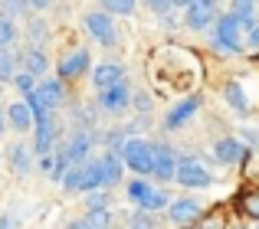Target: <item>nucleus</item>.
Wrapping results in <instances>:
<instances>
[{
    "label": "nucleus",
    "instance_id": "c756f323",
    "mask_svg": "<svg viewBox=\"0 0 259 229\" xmlns=\"http://www.w3.org/2000/svg\"><path fill=\"white\" fill-rule=\"evenodd\" d=\"M0 7L7 17H20L23 10H30V0H0Z\"/></svg>",
    "mask_w": 259,
    "mask_h": 229
},
{
    "label": "nucleus",
    "instance_id": "4c0bfd02",
    "mask_svg": "<svg viewBox=\"0 0 259 229\" xmlns=\"http://www.w3.org/2000/svg\"><path fill=\"white\" fill-rule=\"evenodd\" d=\"M66 229H92V226H89V223H85V219H72V223H69V226H66Z\"/></svg>",
    "mask_w": 259,
    "mask_h": 229
},
{
    "label": "nucleus",
    "instance_id": "5701e85b",
    "mask_svg": "<svg viewBox=\"0 0 259 229\" xmlns=\"http://www.w3.org/2000/svg\"><path fill=\"white\" fill-rule=\"evenodd\" d=\"M13 43H17V23H13V17L0 13V46H4V49H10Z\"/></svg>",
    "mask_w": 259,
    "mask_h": 229
},
{
    "label": "nucleus",
    "instance_id": "393cba45",
    "mask_svg": "<svg viewBox=\"0 0 259 229\" xmlns=\"http://www.w3.org/2000/svg\"><path fill=\"white\" fill-rule=\"evenodd\" d=\"M148 193H151V187L145 184V180H132V184H128V200H132V203H145L148 200Z\"/></svg>",
    "mask_w": 259,
    "mask_h": 229
},
{
    "label": "nucleus",
    "instance_id": "4468645a",
    "mask_svg": "<svg viewBox=\"0 0 259 229\" xmlns=\"http://www.w3.org/2000/svg\"><path fill=\"white\" fill-rule=\"evenodd\" d=\"M174 170H177L174 151H171V147H164V144H154V174H151V177L174 180Z\"/></svg>",
    "mask_w": 259,
    "mask_h": 229
},
{
    "label": "nucleus",
    "instance_id": "20e7f679",
    "mask_svg": "<svg viewBox=\"0 0 259 229\" xmlns=\"http://www.w3.org/2000/svg\"><path fill=\"white\" fill-rule=\"evenodd\" d=\"M85 30L92 33V36L99 39L102 46H115V43H118V30H115V20H112V13H105V10H92V13H85Z\"/></svg>",
    "mask_w": 259,
    "mask_h": 229
},
{
    "label": "nucleus",
    "instance_id": "bb28decb",
    "mask_svg": "<svg viewBox=\"0 0 259 229\" xmlns=\"http://www.w3.org/2000/svg\"><path fill=\"white\" fill-rule=\"evenodd\" d=\"M135 4L138 0H102V7H105V13H118V17H125V13L135 10Z\"/></svg>",
    "mask_w": 259,
    "mask_h": 229
},
{
    "label": "nucleus",
    "instance_id": "4be33fe9",
    "mask_svg": "<svg viewBox=\"0 0 259 229\" xmlns=\"http://www.w3.org/2000/svg\"><path fill=\"white\" fill-rule=\"evenodd\" d=\"M102 167H105V184H118L121 180V157L118 154H102Z\"/></svg>",
    "mask_w": 259,
    "mask_h": 229
},
{
    "label": "nucleus",
    "instance_id": "423d86ee",
    "mask_svg": "<svg viewBox=\"0 0 259 229\" xmlns=\"http://www.w3.org/2000/svg\"><path fill=\"white\" fill-rule=\"evenodd\" d=\"M33 95L39 98V102L46 105V108H59V105L66 102V89H63V79H43V82L33 89Z\"/></svg>",
    "mask_w": 259,
    "mask_h": 229
},
{
    "label": "nucleus",
    "instance_id": "ea45409f",
    "mask_svg": "<svg viewBox=\"0 0 259 229\" xmlns=\"http://www.w3.org/2000/svg\"><path fill=\"white\" fill-rule=\"evenodd\" d=\"M0 229H13V216H0Z\"/></svg>",
    "mask_w": 259,
    "mask_h": 229
},
{
    "label": "nucleus",
    "instance_id": "2f4dec72",
    "mask_svg": "<svg viewBox=\"0 0 259 229\" xmlns=\"http://www.w3.org/2000/svg\"><path fill=\"white\" fill-rule=\"evenodd\" d=\"M85 203H89V210H108V193H95L92 190Z\"/></svg>",
    "mask_w": 259,
    "mask_h": 229
},
{
    "label": "nucleus",
    "instance_id": "a211bd4d",
    "mask_svg": "<svg viewBox=\"0 0 259 229\" xmlns=\"http://www.w3.org/2000/svg\"><path fill=\"white\" fill-rule=\"evenodd\" d=\"M99 187H108L105 184V167H102V157L95 160H85L82 164V190H99Z\"/></svg>",
    "mask_w": 259,
    "mask_h": 229
},
{
    "label": "nucleus",
    "instance_id": "a878e982",
    "mask_svg": "<svg viewBox=\"0 0 259 229\" xmlns=\"http://www.w3.org/2000/svg\"><path fill=\"white\" fill-rule=\"evenodd\" d=\"M63 187L66 190H82V164L69 167V170L63 174Z\"/></svg>",
    "mask_w": 259,
    "mask_h": 229
},
{
    "label": "nucleus",
    "instance_id": "7ed1b4c3",
    "mask_svg": "<svg viewBox=\"0 0 259 229\" xmlns=\"http://www.w3.org/2000/svg\"><path fill=\"white\" fill-rule=\"evenodd\" d=\"M174 180L181 187H190V190H203L210 187V170L200 164V160H177V170H174Z\"/></svg>",
    "mask_w": 259,
    "mask_h": 229
},
{
    "label": "nucleus",
    "instance_id": "c9c22d12",
    "mask_svg": "<svg viewBox=\"0 0 259 229\" xmlns=\"http://www.w3.org/2000/svg\"><path fill=\"white\" fill-rule=\"evenodd\" d=\"M135 108H138V111H151V98H148L145 92H141V95H135Z\"/></svg>",
    "mask_w": 259,
    "mask_h": 229
},
{
    "label": "nucleus",
    "instance_id": "7c9ffc66",
    "mask_svg": "<svg viewBox=\"0 0 259 229\" xmlns=\"http://www.w3.org/2000/svg\"><path fill=\"white\" fill-rule=\"evenodd\" d=\"M13 85H17L23 95H30V92L36 89V85H33V76H30V72H17V76H13Z\"/></svg>",
    "mask_w": 259,
    "mask_h": 229
},
{
    "label": "nucleus",
    "instance_id": "72a5a7b5",
    "mask_svg": "<svg viewBox=\"0 0 259 229\" xmlns=\"http://www.w3.org/2000/svg\"><path fill=\"white\" fill-rule=\"evenodd\" d=\"M243 43H246V46H249L253 52H259V23H256V26H249V30H246V39H243Z\"/></svg>",
    "mask_w": 259,
    "mask_h": 229
},
{
    "label": "nucleus",
    "instance_id": "f257e3e1",
    "mask_svg": "<svg viewBox=\"0 0 259 229\" xmlns=\"http://www.w3.org/2000/svg\"><path fill=\"white\" fill-rule=\"evenodd\" d=\"M118 157L135 174H154V144L145 138H125V144L118 147Z\"/></svg>",
    "mask_w": 259,
    "mask_h": 229
},
{
    "label": "nucleus",
    "instance_id": "79ce46f5",
    "mask_svg": "<svg viewBox=\"0 0 259 229\" xmlns=\"http://www.w3.org/2000/svg\"><path fill=\"white\" fill-rule=\"evenodd\" d=\"M4 121H7V115H4V111H0V131H4V128H7V125H4Z\"/></svg>",
    "mask_w": 259,
    "mask_h": 229
},
{
    "label": "nucleus",
    "instance_id": "f704fd0d",
    "mask_svg": "<svg viewBox=\"0 0 259 229\" xmlns=\"http://www.w3.org/2000/svg\"><path fill=\"white\" fill-rule=\"evenodd\" d=\"M145 4H148V10H154V13H167L171 0H145Z\"/></svg>",
    "mask_w": 259,
    "mask_h": 229
},
{
    "label": "nucleus",
    "instance_id": "ddd939ff",
    "mask_svg": "<svg viewBox=\"0 0 259 229\" xmlns=\"http://www.w3.org/2000/svg\"><path fill=\"white\" fill-rule=\"evenodd\" d=\"M213 20H217V7L200 4V0H190V7H187V26L190 30H207Z\"/></svg>",
    "mask_w": 259,
    "mask_h": 229
},
{
    "label": "nucleus",
    "instance_id": "1a4fd4ad",
    "mask_svg": "<svg viewBox=\"0 0 259 229\" xmlns=\"http://www.w3.org/2000/svg\"><path fill=\"white\" fill-rule=\"evenodd\" d=\"M36 138H33V154H39V157H46V154H53V144H56V125H53V115L43 121H36Z\"/></svg>",
    "mask_w": 259,
    "mask_h": 229
},
{
    "label": "nucleus",
    "instance_id": "cd10ccee",
    "mask_svg": "<svg viewBox=\"0 0 259 229\" xmlns=\"http://www.w3.org/2000/svg\"><path fill=\"white\" fill-rule=\"evenodd\" d=\"M85 223L92 226V229H108L112 216H108V210H89V213H85Z\"/></svg>",
    "mask_w": 259,
    "mask_h": 229
},
{
    "label": "nucleus",
    "instance_id": "412c9836",
    "mask_svg": "<svg viewBox=\"0 0 259 229\" xmlns=\"http://www.w3.org/2000/svg\"><path fill=\"white\" fill-rule=\"evenodd\" d=\"M223 95H227V102L233 105V108L240 111V115H246V111H249L246 92H243V85H240V82H230V85H227V92H223Z\"/></svg>",
    "mask_w": 259,
    "mask_h": 229
},
{
    "label": "nucleus",
    "instance_id": "58836bf2",
    "mask_svg": "<svg viewBox=\"0 0 259 229\" xmlns=\"http://www.w3.org/2000/svg\"><path fill=\"white\" fill-rule=\"evenodd\" d=\"M197 229H220V219H207V223L197 226Z\"/></svg>",
    "mask_w": 259,
    "mask_h": 229
},
{
    "label": "nucleus",
    "instance_id": "6e6552de",
    "mask_svg": "<svg viewBox=\"0 0 259 229\" xmlns=\"http://www.w3.org/2000/svg\"><path fill=\"white\" fill-rule=\"evenodd\" d=\"M197 111H200V98H194V95H190V98H181V102H177L174 108L167 111L164 128H167V131H177V128H181L184 121H190Z\"/></svg>",
    "mask_w": 259,
    "mask_h": 229
},
{
    "label": "nucleus",
    "instance_id": "c85d7f7f",
    "mask_svg": "<svg viewBox=\"0 0 259 229\" xmlns=\"http://www.w3.org/2000/svg\"><path fill=\"white\" fill-rule=\"evenodd\" d=\"M171 200H167V193H161V190H151L148 193V200L141 203V210H148V213H154V210H161V206H167Z\"/></svg>",
    "mask_w": 259,
    "mask_h": 229
},
{
    "label": "nucleus",
    "instance_id": "473e14b6",
    "mask_svg": "<svg viewBox=\"0 0 259 229\" xmlns=\"http://www.w3.org/2000/svg\"><path fill=\"white\" fill-rule=\"evenodd\" d=\"M243 210L259 219V193H246V197H243Z\"/></svg>",
    "mask_w": 259,
    "mask_h": 229
},
{
    "label": "nucleus",
    "instance_id": "0eeeda50",
    "mask_svg": "<svg viewBox=\"0 0 259 229\" xmlns=\"http://www.w3.org/2000/svg\"><path fill=\"white\" fill-rule=\"evenodd\" d=\"M89 151H92V134H89V131H76V134L69 138V144L63 147V154H66V160H69V167L85 164V160H89Z\"/></svg>",
    "mask_w": 259,
    "mask_h": 229
},
{
    "label": "nucleus",
    "instance_id": "f8f14e48",
    "mask_svg": "<svg viewBox=\"0 0 259 229\" xmlns=\"http://www.w3.org/2000/svg\"><path fill=\"white\" fill-rule=\"evenodd\" d=\"M200 213H203V206L197 200H174L171 203V219L177 226H194L200 219Z\"/></svg>",
    "mask_w": 259,
    "mask_h": 229
},
{
    "label": "nucleus",
    "instance_id": "a19ab883",
    "mask_svg": "<svg viewBox=\"0 0 259 229\" xmlns=\"http://www.w3.org/2000/svg\"><path fill=\"white\" fill-rule=\"evenodd\" d=\"M171 7H184V10H187V7H190V0H171Z\"/></svg>",
    "mask_w": 259,
    "mask_h": 229
},
{
    "label": "nucleus",
    "instance_id": "2eb2a0df",
    "mask_svg": "<svg viewBox=\"0 0 259 229\" xmlns=\"http://www.w3.org/2000/svg\"><path fill=\"white\" fill-rule=\"evenodd\" d=\"M213 151H217V160H220V164H236V160H243L249 154V147L236 138H223V141H217Z\"/></svg>",
    "mask_w": 259,
    "mask_h": 229
},
{
    "label": "nucleus",
    "instance_id": "6ab92c4d",
    "mask_svg": "<svg viewBox=\"0 0 259 229\" xmlns=\"http://www.w3.org/2000/svg\"><path fill=\"white\" fill-rule=\"evenodd\" d=\"M46 69H50V63H46V52L36 49V46H30V49L20 56V72H30V76L36 79V76H43Z\"/></svg>",
    "mask_w": 259,
    "mask_h": 229
},
{
    "label": "nucleus",
    "instance_id": "37998d69",
    "mask_svg": "<svg viewBox=\"0 0 259 229\" xmlns=\"http://www.w3.org/2000/svg\"><path fill=\"white\" fill-rule=\"evenodd\" d=\"M0 95H4V79H0Z\"/></svg>",
    "mask_w": 259,
    "mask_h": 229
},
{
    "label": "nucleus",
    "instance_id": "c03bdc74",
    "mask_svg": "<svg viewBox=\"0 0 259 229\" xmlns=\"http://www.w3.org/2000/svg\"><path fill=\"white\" fill-rule=\"evenodd\" d=\"M233 229H246V226H233Z\"/></svg>",
    "mask_w": 259,
    "mask_h": 229
},
{
    "label": "nucleus",
    "instance_id": "9b49d317",
    "mask_svg": "<svg viewBox=\"0 0 259 229\" xmlns=\"http://www.w3.org/2000/svg\"><path fill=\"white\" fill-rule=\"evenodd\" d=\"M118 82H125V69H121L118 63H102V66H95L92 69V85L95 89H112V85H118Z\"/></svg>",
    "mask_w": 259,
    "mask_h": 229
},
{
    "label": "nucleus",
    "instance_id": "b1692460",
    "mask_svg": "<svg viewBox=\"0 0 259 229\" xmlns=\"http://www.w3.org/2000/svg\"><path fill=\"white\" fill-rule=\"evenodd\" d=\"M17 76V59H13V52L10 49H4V46H0V79H13Z\"/></svg>",
    "mask_w": 259,
    "mask_h": 229
},
{
    "label": "nucleus",
    "instance_id": "dca6fc26",
    "mask_svg": "<svg viewBox=\"0 0 259 229\" xmlns=\"http://www.w3.org/2000/svg\"><path fill=\"white\" fill-rule=\"evenodd\" d=\"M7 125L13 128V131H30L36 121H33V111H30V105L26 102H13V105H7Z\"/></svg>",
    "mask_w": 259,
    "mask_h": 229
},
{
    "label": "nucleus",
    "instance_id": "f03ea898",
    "mask_svg": "<svg viewBox=\"0 0 259 229\" xmlns=\"http://www.w3.org/2000/svg\"><path fill=\"white\" fill-rule=\"evenodd\" d=\"M246 30H243V23L233 17V13H223L220 20H217V36H213V46L223 52H243L246 49Z\"/></svg>",
    "mask_w": 259,
    "mask_h": 229
},
{
    "label": "nucleus",
    "instance_id": "f3484780",
    "mask_svg": "<svg viewBox=\"0 0 259 229\" xmlns=\"http://www.w3.org/2000/svg\"><path fill=\"white\" fill-rule=\"evenodd\" d=\"M230 13L243 23V30L259 23V4L256 0H230Z\"/></svg>",
    "mask_w": 259,
    "mask_h": 229
},
{
    "label": "nucleus",
    "instance_id": "e433bc0d",
    "mask_svg": "<svg viewBox=\"0 0 259 229\" xmlns=\"http://www.w3.org/2000/svg\"><path fill=\"white\" fill-rule=\"evenodd\" d=\"M50 4H53V0H30V7H33V10H46Z\"/></svg>",
    "mask_w": 259,
    "mask_h": 229
},
{
    "label": "nucleus",
    "instance_id": "39448f33",
    "mask_svg": "<svg viewBox=\"0 0 259 229\" xmlns=\"http://www.w3.org/2000/svg\"><path fill=\"white\" fill-rule=\"evenodd\" d=\"M128 105H132V89H128V82H118V85H112V89L99 92V108L108 111V115L125 111Z\"/></svg>",
    "mask_w": 259,
    "mask_h": 229
},
{
    "label": "nucleus",
    "instance_id": "9d476101",
    "mask_svg": "<svg viewBox=\"0 0 259 229\" xmlns=\"http://www.w3.org/2000/svg\"><path fill=\"white\" fill-rule=\"evenodd\" d=\"M89 66H92L89 49H76L66 59H59V79H76V76H82V72H89Z\"/></svg>",
    "mask_w": 259,
    "mask_h": 229
},
{
    "label": "nucleus",
    "instance_id": "aec40b11",
    "mask_svg": "<svg viewBox=\"0 0 259 229\" xmlns=\"http://www.w3.org/2000/svg\"><path fill=\"white\" fill-rule=\"evenodd\" d=\"M7 164H10V170L17 174V177H26V174H30V167H33V160H30V147L13 144L10 151H7Z\"/></svg>",
    "mask_w": 259,
    "mask_h": 229
}]
</instances>
